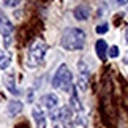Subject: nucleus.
I'll list each match as a JSON object with an SVG mask.
<instances>
[{"label": "nucleus", "mask_w": 128, "mask_h": 128, "mask_svg": "<svg viewBox=\"0 0 128 128\" xmlns=\"http://www.w3.org/2000/svg\"><path fill=\"white\" fill-rule=\"evenodd\" d=\"M86 32L82 28L73 27L63 32V35L60 38V46L65 51H81L86 46Z\"/></svg>", "instance_id": "1"}, {"label": "nucleus", "mask_w": 128, "mask_h": 128, "mask_svg": "<svg viewBox=\"0 0 128 128\" xmlns=\"http://www.w3.org/2000/svg\"><path fill=\"white\" fill-rule=\"evenodd\" d=\"M70 108L73 112H82L84 106L81 103V98H79V93H78V88L73 86L71 87V95H70Z\"/></svg>", "instance_id": "5"}, {"label": "nucleus", "mask_w": 128, "mask_h": 128, "mask_svg": "<svg viewBox=\"0 0 128 128\" xmlns=\"http://www.w3.org/2000/svg\"><path fill=\"white\" fill-rule=\"evenodd\" d=\"M52 87L57 88V90H63V92L71 90L73 74H71V70L68 68V65H65V63L58 65L57 71L54 73V78H52Z\"/></svg>", "instance_id": "2"}, {"label": "nucleus", "mask_w": 128, "mask_h": 128, "mask_svg": "<svg viewBox=\"0 0 128 128\" xmlns=\"http://www.w3.org/2000/svg\"><path fill=\"white\" fill-rule=\"evenodd\" d=\"M46 52H48V44L44 43L43 40H40V38L35 40L30 44V48H28V54H27V63H28V66H32V68L38 66L44 60Z\"/></svg>", "instance_id": "3"}, {"label": "nucleus", "mask_w": 128, "mask_h": 128, "mask_svg": "<svg viewBox=\"0 0 128 128\" xmlns=\"http://www.w3.org/2000/svg\"><path fill=\"white\" fill-rule=\"evenodd\" d=\"M87 87H88L87 76L86 74H81V78H79V88H81V90H87Z\"/></svg>", "instance_id": "13"}, {"label": "nucleus", "mask_w": 128, "mask_h": 128, "mask_svg": "<svg viewBox=\"0 0 128 128\" xmlns=\"http://www.w3.org/2000/svg\"><path fill=\"white\" fill-rule=\"evenodd\" d=\"M11 60H13V57L10 52H6V51L0 52V70H6L11 65Z\"/></svg>", "instance_id": "12"}, {"label": "nucleus", "mask_w": 128, "mask_h": 128, "mask_svg": "<svg viewBox=\"0 0 128 128\" xmlns=\"http://www.w3.org/2000/svg\"><path fill=\"white\" fill-rule=\"evenodd\" d=\"M13 32H14V27H13L11 21L0 13V35L3 36V46L5 48H10L13 44Z\"/></svg>", "instance_id": "4"}, {"label": "nucleus", "mask_w": 128, "mask_h": 128, "mask_svg": "<svg viewBox=\"0 0 128 128\" xmlns=\"http://www.w3.org/2000/svg\"><path fill=\"white\" fill-rule=\"evenodd\" d=\"M41 103H43V106H46V109L54 111L58 106V96L54 95V93H46V95L41 96Z\"/></svg>", "instance_id": "7"}, {"label": "nucleus", "mask_w": 128, "mask_h": 128, "mask_svg": "<svg viewBox=\"0 0 128 128\" xmlns=\"http://www.w3.org/2000/svg\"><path fill=\"white\" fill-rule=\"evenodd\" d=\"M116 2H117V5L124 6V5H126V3H128V0H116Z\"/></svg>", "instance_id": "17"}, {"label": "nucleus", "mask_w": 128, "mask_h": 128, "mask_svg": "<svg viewBox=\"0 0 128 128\" xmlns=\"http://www.w3.org/2000/svg\"><path fill=\"white\" fill-rule=\"evenodd\" d=\"M19 3H21V0H5V5H6V6H16Z\"/></svg>", "instance_id": "16"}, {"label": "nucleus", "mask_w": 128, "mask_h": 128, "mask_svg": "<svg viewBox=\"0 0 128 128\" xmlns=\"http://www.w3.org/2000/svg\"><path fill=\"white\" fill-rule=\"evenodd\" d=\"M95 30H96V33H100V35H104V33L109 30V26H108V24H100Z\"/></svg>", "instance_id": "15"}, {"label": "nucleus", "mask_w": 128, "mask_h": 128, "mask_svg": "<svg viewBox=\"0 0 128 128\" xmlns=\"http://www.w3.org/2000/svg\"><path fill=\"white\" fill-rule=\"evenodd\" d=\"M32 117H33V120H35L36 128H46L48 120H46V116H44V112H43L41 108H38V106L33 108V109H32Z\"/></svg>", "instance_id": "6"}, {"label": "nucleus", "mask_w": 128, "mask_h": 128, "mask_svg": "<svg viewBox=\"0 0 128 128\" xmlns=\"http://www.w3.org/2000/svg\"><path fill=\"white\" fill-rule=\"evenodd\" d=\"M95 52L100 60H104L106 58V52H108V44L104 40H96L95 43Z\"/></svg>", "instance_id": "11"}, {"label": "nucleus", "mask_w": 128, "mask_h": 128, "mask_svg": "<svg viewBox=\"0 0 128 128\" xmlns=\"http://www.w3.org/2000/svg\"><path fill=\"white\" fill-rule=\"evenodd\" d=\"M22 109H24V103L19 101V100H13V101L8 103V114L11 116V117L21 114Z\"/></svg>", "instance_id": "10"}, {"label": "nucleus", "mask_w": 128, "mask_h": 128, "mask_svg": "<svg viewBox=\"0 0 128 128\" xmlns=\"http://www.w3.org/2000/svg\"><path fill=\"white\" fill-rule=\"evenodd\" d=\"M5 87L8 88V92L11 93V95H19V90H18V87H16V82H14V74L13 73H8L6 76H5Z\"/></svg>", "instance_id": "9"}, {"label": "nucleus", "mask_w": 128, "mask_h": 128, "mask_svg": "<svg viewBox=\"0 0 128 128\" xmlns=\"http://www.w3.org/2000/svg\"><path fill=\"white\" fill-rule=\"evenodd\" d=\"M125 40H126V44H128V28H126V32H125Z\"/></svg>", "instance_id": "18"}, {"label": "nucleus", "mask_w": 128, "mask_h": 128, "mask_svg": "<svg viewBox=\"0 0 128 128\" xmlns=\"http://www.w3.org/2000/svg\"><path fill=\"white\" fill-rule=\"evenodd\" d=\"M73 14H74V19L78 21H87L90 18V6L88 5H79L73 10Z\"/></svg>", "instance_id": "8"}, {"label": "nucleus", "mask_w": 128, "mask_h": 128, "mask_svg": "<svg viewBox=\"0 0 128 128\" xmlns=\"http://www.w3.org/2000/svg\"><path fill=\"white\" fill-rule=\"evenodd\" d=\"M108 54H109V57H111V58L119 57V48H117V46H111L109 49H108Z\"/></svg>", "instance_id": "14"}]
</instances>
